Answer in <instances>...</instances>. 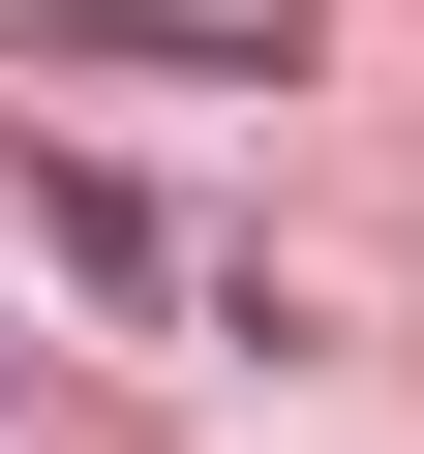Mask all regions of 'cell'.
Segmentation results:
<instances>
[{
  "instance_id": "cell-1",
  "label": "cell",
  "mask_w": 424,
  "mask_h": 454,
  "mask_svg": "<svg viewBox=\"0 0 424 454\" xmlns=\"http://www.w3.org/2000/svg\"><path fill=\"white\" fill-rule=\"evenodd\" d=\"M31 243H61V273H91V303H182V212H152V182H91V152H61V182H31Z\"/></svg>"
}]
</instances>
